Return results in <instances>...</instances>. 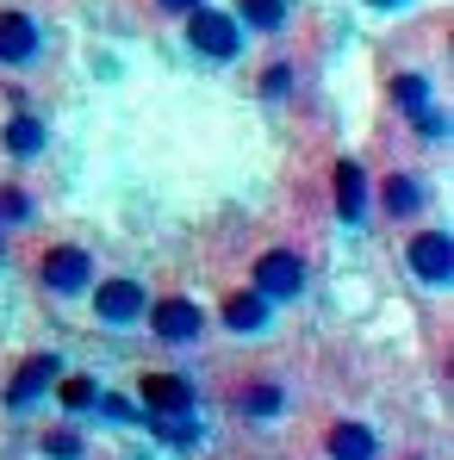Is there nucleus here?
<instances>
[{
    "instance_id": "1",
    "label": "nucleus",
    "mask_w": 454,
    "mask_h": 460,
    "mask_svg": "<svg viewBox=\"0 0 454 460\" xmlns=\"http://www.w3.org/2000/svg\"><path fill=\"white\" fill-rule=\"evenodd\" d=\"M187 44H193L206 63H236V57H243V25H236V13L200 0V6L187 13Z\"/></svg>"
},
{
    "instance_id": "2",
    "label": "nucleus",
    "mask_w": 454,
    "mask_h": 460,
    "mask_svg": "<svg viewBox=\"0 0 454 460\" xmlns=\"http://www.w3.org/2000/svg\"><path fill=\"white\" fill-rule=\"evenodd\" d=\"M305 280H311V268H305L299 249H287V243H274V249H262L255 255V293L274 305V299H299Z\"/></svg>"
},
{
    "instance_id": "3",
    "label": "nucleus",
    "mask_w": 454,
    "mask_h": 460,
    "mask_svg": "<svg viewBox=\"0 0 454 460\" xmlns=\"http://www.w3.org/2000/svg\"><path fill=\"white\" fill-rule=\"evenodd\" d=\"M38 280H44V293L76 299V293H87V287H93V255H87L81 243H57V249H44Z\"/></svg>"
},
{
    "instance_id": "4",
    "label": "nucleus",
    "mask_w": 454,
    "mask_h": 460,
    "mask_svg": "<svg viewBox=\"0 0 454 460\" xmlns=\"http://www.w3.org/2000/svg\"><path fill=\"white\" fill-rule=\"evenodd\" d=\"M44 57V25L25 6H0V69H31Z\"/></svg>"
},
{
    "instance_id": "5",
    "label": "nucleus",
    "mask_w": 454,
    "mask_h": 460,
    "mask_svg": "<svg viewBox=\"0 0 454 460\" xmlns=\"http://www.w3.org/2000/svg\"><path fill=\"white\" fill-rule=\"evenodd\" d=\"M150 305V293H144V280H131V274H112V280H100L93 287V317L106 323V330H131L138 317Z\"/></svg>"
},
{
    "instance_id": "6",
    "label": "nucleus",
    "mask_w": 454,
    "mask_h": 460,
    "mask_svg": "<svg viewBox=\"0 0 454 460\" xmlns=\"http://www.w3.org/2000/svg\"><path fill=\"white\" fill-rule=\"evenodd\" d=\"M144 311H150V330L168 349H187V342L206 336V311L193 305L187 293H168V299H156V305H144Z\"/></svg>"
},
{
    "instance_id": "7",
    "label": "nucleus",
    "mask_w": 454,
    "mask_h": 460,
    "mask_svg": "<svg viewBox=\"0 0 454 460\" xmlns=\"http://www.w3.org/2000/svg\"><path fill=\"white\" fill-rule=\"evenodd\" d=\"M405 268H411L423 287H449V274H454V236H449V230H417V236L405 243Z\"/></svg>"
},
{
    "instance_id": "8",
    "label": "nucleus",
    "mask_w": 454,
    "mask_h": 460,
    "mask_svg": "<svg viewBox=\"0 0 454 460\" xmlns=\"http://www.w3.org/2000/svg\"><path fill=\"white\" fill-rule=\"evenodd\" d=\"M392 93H398V112H405V119H411L423 137H442V131H449V119L436 112V93H430V81L417 75V69H398Z\"/></svg>"
},
{
    "instance_id": "9",
    "label": "nucleus",
    "mask_w": 454,
    "mask_h": 460,
    "mask_svg": "<svg viewBox=\"0 0 454 460\" xmlns=\"http://www.w3.org/2000/svg\"><path fill=\"white\" fill-rule=\"evenodd\" d=\"M57 374H63V361H57V355H31V361L13 374V385H6V404H13V411H31V404L50 392Z\"/></svg>"
},
{
    "instance_id": "10",
    "label": "nucleus",
    "mask_w": 454,
    "mask_h": 460,
    "mask_svg": "<svg viewBox=\"0 0 454 460\" xmlns=\"http://www.w3.org/2000/svg\"><path fill=\"white\" fill-rule=\"evenodd\" d=\"M138 392H144V404L162 411V417H187V411H193V385L181 380V374H144Z\"/></svg>"
},
{
    "instance_id": "11",
    "label": "nucleus",
    "mask_w": 454,
    "mask_h": 460,
    "mask_svg": "<svg viewBox=\"0 0 454 460\" xmlns=\"http://www.w3.org/2000/svg\"><path fill=\"white\" fill-rule=\"evenodd\" d=\"M336 212H343L349 225H361V218H368V174H361V162H355V155H343V162H336Z\"/></svg>"
},
{
    "instance_id": "12",
    "label": "nucleus",
    "mask_w": 454,
    "mask_h": 460,
    "mask_svg": "<svg viewBox=\"0 0 454 460\" xmlns=\"http://www.w3.org/2000/svg\"><path fill=\"white\" fill-rule=\"evenodd\" d=\"M379 212H386V218H417V212H423V181H417V174H386Z\"/></svg>"
},
{
    "instance_id": "13",
    "label": "nucleus",
    "mask_w": 454,
    "mask_h": 460,
    "mask_svg": "<svg viewBox=\"0 0 454 460\" xmlns=\"http://www.w3.org/2000/svg\"><path fill=\"white\" fill-rule=\"evenodd\" d=\"M236 25L243 31H287L293 25V0H236Z\"/></svg>"
},
{
    "instance_id": "14",
    "label": "nucleus",
    "mask_w": 454,
    "mask_h": 460,
    "mask_svg": "<svg viewBox=\"0 0 454 460\" xmlns=\"http://www.w3.org/2000/svg\"><path fill=\"white\" fill-rule=\"evenodd\" d=\"M225 323L236 330V336H255V330H268V299H262L255 287L230 293V299H225Z\"/></svg>"
},
{
    "instance_id": "15",
    "label": "nucleus",
    "mask_w": 454,
    "mask_h": 460,
    "mask_svg": "<svg viewBox=\"0 0 454 460\" xmlns=\"http://www.w3.org/2000/svg\"><path fill=\"white\" fill-rule=\"evenodd\" d=\"M324 448H330V460H379V442L368 423H336Z\"/></svg>"
},
{
    "instance_id": "16",
    "label": "nucleus",
    "mask_w": 454,
    "mask_h": 460,
    "mask_svg": "<svg viewBox=\"0 0 454 460\" xmlns=\"http://www.w3.org/2000/svg\"><path fill=\"white\" fill-rule=\"evenodd\" d=\"M280 404H287V385L280 380H255L236 392V411L243 417H280Z\"/></svg>"
},
{
    "instance_id": "17",
    "label": "nucleus",
    "mask_w": 454,
    "mask_h": 460,
    "mask_svg": "<svg viewBox=\"0 0 454 460\" xmlns=\"http://www.w3.org/2000/svg\"><path fill=\"white\" fill-rule=\"evenodd\" d=\"M44 125L31 119V112H19V119H6V155H19V162H31V155H44Z\"/></svg>"
},
{
    "instance_id": "18",
    "label": "nucleus",
    "mask_w": 454,
    "mask_h": 460,
    "mask_svg": "<svg viewBox=\"0 0 454 460\" xmlns=\"http://www.w3.org/2000/svg\"><path fill=\"white\" fill-rule=\"evenodd\" d=\"M293 81H299V69H293V63L280 57V63H274V69L262 75V100H287V93H293Z\"/></svg>"
},
{
    "instance_id": "19",
    "label": "nucleus",
    "mask_w": 454,
    "mask_h": 460,
    "mask_svg": "<svg viewBox=\"0 0 454 460\" xmlns=\"http://www.w3.org/2000/svg\"><path fill=\"white\" fill-rule=\"evenodd\" d=\"M0 218H6V225H25V218H31V199H25L19 187H13V193H0Z\"/></svg>"
},
{
    "instance_id": "20",
    "label": "nucleus",
    "mask_w": 454,
    "mask_h": 460,
    "mask_svg": "<svg viewBox=\"0 0 454 460\" xmlns=\"http://www.w3.org/2000/svg\"><path fill=\"white\" fill-rule=\"evenodd\" d=\"M63 404H69V411H87V404H93V385H87V380H69V385H63Z\"/></svg>"
},
{
    "instance_id": "21",
    "label": "nucleus",
    "mask_w": 454,
    "mask_h": 460,
    "mask_svg": "<svg viewBox=\"0 0 454 460\" xmlns=\"http://www.w3.org/2000/svg\"><path fill=\"white\" fill-rule=\"evenodd\" d=\"M44 455H57V460H76V455H81V442H76V436H50V442H44Z\"/></svg>"
},
{
    "instance_id": "22",
    "label": "nucleus",
    "mask_w": 454,
    "mask_h": 460,
    "mask_svg": "<svg viewBox=\"0 0 454 460\" xmlns=\"http://www.w3.org/2000/svg\"><path fill=\"white\" fill-rule=\"evenodd\" d=\"M200 0H156V13H168V19H187Z\"/></svg>"
},
{
    "instance_id": "23",
    "label": "nucleus",
    "mask_w": 454,
    "mask_h": 460,
    "mask_svg": "<svg viewBox=\"0 0 454 460\" xmlns=\"http://www.w3.org/2000/svg\"><path fill=\"white\" fill-rule=\"evenodd\" d=\"M368 6H398V0H368Z\"/></svg>"
}]
</instances>
